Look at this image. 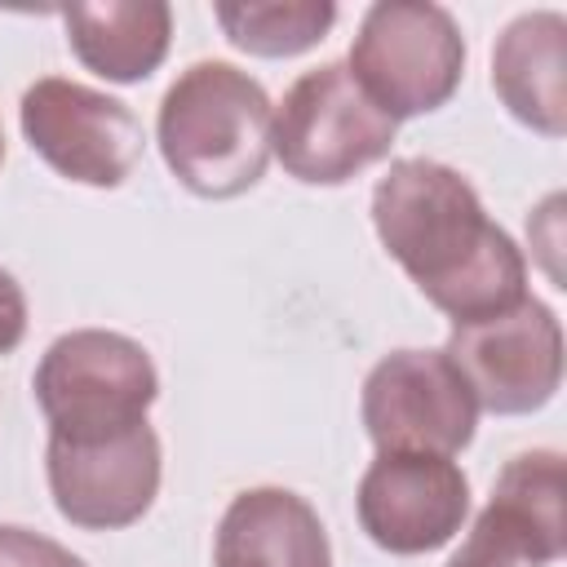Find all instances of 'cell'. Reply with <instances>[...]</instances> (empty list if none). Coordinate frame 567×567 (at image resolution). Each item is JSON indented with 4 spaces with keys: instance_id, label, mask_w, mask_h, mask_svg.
<instances>
[{
    "instance_id": "1",
    "label": "cell",
    "mask_w": 567,
    "mask_h": 567,
    "mask_svg": "<svg viewBox=\"0 0 567 567\" xmlns=\"http://www.w3.org/2000/svg\"><path fill=\"white\" fill-rule=\"evenodd\" d=\"M372 226L452 328L492 319L527 297L518 244L487 217L478 190L452 164L425 155L394 159L372 190Z\"/></svg>"
},
{
    "instance_id": "2",
    "label": "cell",
    "mask_w": 567,
    "mask_h": 567,
    "mask_svg": "<svg viewBox=\"0 0 567 567\" xmlns=\"http://www.w3.org/2000/svg\"><path fill=\"white\" fill-rule=\"evenodd\" d=\"M275 106L266 89L235 62H190L164 93L155 142L168 173L204 199L252 190L270 164Z\"/></svg>"
},
{
    "instance_id": "3",
    "label": "cell",
    "mask_w": 567,
    "mask_h": 567,
    "mask_svg": "<svg viewBox=\"0 0 567 567\" xmlns=\"http://www.w3.org/2000/svg\"><path fill=\"white\" fill-rule=\"evenodd\" d=\"M31 390L49 439L89 443L146 425L159 372L142 341L111 328H75L44 350Z\"/></svg>"
},
{
    "instance_id": "4",
    "label": "cell",
    "mask_w": 567,
    "mask_h": 567,
    "mask_svg": "<svg viewBox=\"0 0 567 567\" xmlns=\"http://www.w3.org/2000/svg\"><path fill=\"white\" fill-rule=\"evenodd\" d=\"M346 71L399 124L439 111L465 75V35L434 0H377L350 44Z\"/></svg>"
},
{
    "instance_id": "5",
    "label": "cell",
    "mask_w": 567,
    "mask_h": 567,
    "mask_svg": "<svg viewBox=\"0 0 567 567\" xmlns=\"http://www.w3.org/2000/svg\"><path fill=\"white\" fill-rule=\"evenodd\" d=\"M399 124L354 84L346 62L292 80L270 120V155L306 186H341L390 155Z\"/></svg>"
},
{
    "instance_id": "6",
    "label": "cell",
    "mask_w": 567,
    "mask_h": 567,
    "mask_svg": "<svg viewBox=\"0 0 567 567\" xmlns=\"http://www.w3.org/2000/svg\"><path fill=\"white\" fill-rule=\"evenodd\" d=\"M18 124L31 151L62 177L80 186H120L146 146L142 120L128 102L89 89L66 75H44L27 84L18 102Z\"/></svg>"
},
{
    "instance_id": "7",
    "label": "cell",
    "mask_w": 567,
    "mask_h": 567,
    "mask_svg": "<svg viewBox=\"0 0 567 567\" xmlns=\"http://www.w3.org/2000/svg\"><path fill=\"white\" fill-rule=\"evenodd\" d=\"M359 416L377 452L456 456L474 439L478 403L443 350H390L363 377Z\"/></svg>"
},
{
    "instance_id": "8",
    "label": "cell",
    "mask_w": 567,
    "mask_h": 567,
    "mask_svg": "<svg viewBox=\"0 0 567 567\" xmlns=\"http://www.w3.org/2000/svg\"><path fill=\"white\" fill-rule=\"evenodd\" d=\"M443 354L465 377L474 403L496 416L536 412L563 385V323L536 297L452 328Z\"/></svg>"
},
{
    "instance_id": "9",
    "label": "cell",
    "mask_w": 567,
    "mask_h": 567,
    "mask_svg": "<svg viewBox=\"0 0 567 567\" xmlns=\"http://www.w3.org/2000/svg\"><path fill=\"white\" fill-rule=\"evenodd\" d=\"M368 540L385 554H430L447 545L470 514V478L452 456L377 452L354 492Z\"/></svg>"
},
{
    "instance_id": "10",
    "label": "cell",
    "mask_w": 567,
    "mask_h": 567,
    "mask_svg": "<svg viewBox=\"0 0 567 567\" xmlns=\"http://www.w3.org/2000/svg\"><path fill=\"white\" fill-rule=\"evenodd\" d=\"M159 434L151 425L89 443L49 439L44 447L53 505L71 527L84 532L133 527L159 496Z\"/></svg>"
},
{
    "instance_id": "11",
    "label": "cell",
    "mask_w": 567,
    "mask_h": 567,
    "mask_svg": "<svg viewBox=\"0 0 567 567\" xmlns=\"http://www.w3.org/2000/svg\"><path fill=\"white\" fill-rule=\"evenodd\" d=\"M563 549V452L532 447L496 474L487 505L447 567H554Z\"/></svg>"
},
{
    "instance_id": "12",
    "label": "cell",
    "mask_w": 567,
    "mask_h": 567,
    "mask_svg": "<svg viewBox=\"0 0 567 567\" xmlns=\"http://www.w3.org/2000/svg\"><path fill=\"white\" fill-rule=\"evenodd\" d=\"M501 106L540 137L567 133V18L558 9L518 13L492 49Z\"/></svg>"
},
{
    "instance_id": "13",
    "label": "cell",
    "mask_w": 567,
    "mask_h": 567,
    "mask_svg": "<svg viewBox=\"0 0 567 567\" xmlns=\"http://www.w3.org/2000/svg\"><path fill=\"white\" fill-rule=\"evenodd\" d=\"M213 567H332V545L306 496L248 487L217 523Z\"/></svg>"
},
{
    "instance_id": "14",
    "label": "cell",
    "mask_w": 567,
    "mask_h": 567,
    "mask_svg": "<svg viewBox=\"0 0 567 567\" xmlns=\"http://www.w3.org/2000/svg\"><path fill=\"white\" fill-rule=\"evenodd\" d=\"M66 44L84 71L111 84H137L168 58L173 9L164 0H106L62 9Z\"/></svg>"
},
{
    "instance_id": "15",
    "label": "cell",
    "mask_w": 567,
    "mask_h": 567,
    "mask_svg": "<svg viewBox=\"0 0 567 567\" xmlns=\"http://www.w3.org/2000/svg\"><path fill=\"white\" fill-rule=\"evenodd\" d=\"M217 27L226 40L252 58H292L315 49L332 22V0H221L213 4Z\"/></svg>"
},
{
    "instance_id": "16",
    "label": "cell",
    "mask_w": 567,
    "mask_h": 567,
    "mask_svg": "<svg viewBox=\"0 0 567 567\" xmlns=\"http://www.w3.org/2000/svg\"><path fill=\"white\" fill-rule=\"evenodd\" d=\"M0 567H89V563L44 532L0 523Z\"/></svg>"
},
{
    "instance_id": "17",
    "label": "cell",
    "mask_w": 567,
    "mask_h": 567,
    "mask_svg": "<svg viewBox=\"0 0 567 567\" xmlns=\"http://www.w3.org/2000/svg\"><path fill=\"white\" fill-rule=\"evenodd\" d=\"M27 337V292L22 284L0 266V354L18 350Z\"/></svg>"
},
{
    "instance_id": "18",
    "label": "cell",
    "mask_w": 567,
    "mask_h": 567,
    "mask_svg": "<svg viewBox=\"0 0 567 567\" xmlns=\"http://www.w3.org/2000/svg\"><path fill=\"white\" fill-rule=\"evenodd\" d=\"M0 164H4V128H0Z\"/></svg>"
}]
</instances>
